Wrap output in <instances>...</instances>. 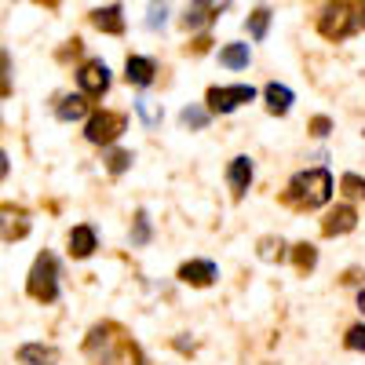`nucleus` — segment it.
<instances>
[{
  "mask_svg": "<svg viewBox=\"0 0 365 365\" xmlns=\"http://www.w3.org/2000/svg\"><path fill=\"white\" fill-rule=\"evenodd\" d=\"M332 194V175L325 168H311V172H299L289 182V197L303 208H322Z\"/></svg>",
  "mask_w": 365,
  "mask_h": 365,
  "instance_id": "f257e3e1",
  "label": "nucleus"
},
{
  "mask_svg": "<svg viewBox=\"0 0 365 365\" xmlns=\"http://www.w3.org/2000/svg\"><path fill=\"white\" fill-rule=\"evenodd\" d=\"M26 289H29V296H34V299H41V303H51V299L58 296L55 259H51L48 252H41V256H37L34 270H29V282H26Z\"/></svg>",
  "mask_w": 365,
  "mask_h": 365,
  "instance_id": "f03ea898",
  "label": "nucleus"
},
{
  "mask_svg": "<svg viewBox=\"0 0 365 365\" xmlns=\"http://www.w3.org/2000/svg\"><path fill=\"white\" fill-rule=\"evenodd\" d=\"M354 22H358L354 8H347V4H329L325 15H322V34H325L329 41H340V37H347L351 29H354Z\"/></svg>",
  "mask_w": 365,
  "mask_h": 365,
  "instance_id": "7ed1b4c3",
  "label": "nucleus"
},
{
  "mask_svg": "<svg viewBox=\"0 0 365 365\" xmlns=\"http://www.w3.org/2000/svg\"><path fill=\"white\" fill-rule=\"evenodd\" d=\"M120 132H125V117H120V113H110V110H103V113H96V117H88V128H84V135H88L91 143H113Z\"/></svg>",
  "mask_w": 365,
  "mask_h": 365,
  "instance_id": "20e7f679",
  "label": "nucleus"
},
{
  "mask_svg": "<svg viewBox=\"0 0 365 365\" xmlns=\"http://www.w3.org/2000/svg\"><path fill=\"white\" fill-rule=\"evenodd\" d=\"M252 84H237V88H212L208 91V106L216 110V113H230L237 110L241 103H252Z\"/></svg>",
  "mask_w": 365,
  "mask_h": 365,
  "instance_id": "39448f33",
  "label": "nucleus"
},
{
  "mask_svg": "<svg viewBox=\"0 0 365 365\" xmlns=\"http://www.w3.org/2000/svg\"><path fill=\"white\" fill-rule=\"evenodd\" d=\"M77 81H81V91H84V96H103V91L110 88V70H106V63L91 58V63L81 66Z\"/></svg>",
  "mask_w": 365,
  "mask_h": 365,
  "instance_id": "423d86ee",
  "label": "nucleus"
},
{
  "mask_svg": "<svg viewBox=\"0 0 365 365\" xmlns=\"http://www.w3.org/2000/svg\"><path fill=\"white\" fill-rule=\"evenodd\" d=\"M179 278L187 285H212L220 278V270H216V263H208V259H194V263H182Z\"/></svg>",
  "mask_w": 365,
  "mask_h": 365,
  "instance_id": "0eeeda50",
  "label": "nucleus"
},
{
  "mask_svg": "<svg viewBox=\"0 0 365 365\" xmlns=\"http://www.w3.org/2000/svg\"><path fill=\"white\" fill-rule=\"evenodd\" d=\"M358 227V212L351 205H340L336 212H329V220H325V234H351Z\"/></svg>",
  "mask_w": 365,
  "mask_h": 365,
  "instance_id": "6e6552de",
  "label": "nucleus"
},
{
  "mask_svg": "<svg viewBox=\"0 0 365 365\" xmlns=\"http://www.w3.org/2000/svg\"><path fill=\"white\" fill-rule=\"evenodd\" d=\"M227 179H230V190L241 197V194L249 190V182H252V161H249V158H234Z\"/></svg>",
  "mask_w": 365,
  "mask_h": 365,
  "instance_id": "1a4fd4ad",
  "label": "nucleus"
},
{
  "mask_svg": "<svg viewBox=\"0 0 365 365\" xmlns=\"http://www.w3.org/2000/svg\"><path fill=\"white\" fill-rule=\"evenodd\" d=\"M58 354L55 347H44V344H26L19 347V365H55Z\"/></svg>",
  "mask_w": 365,
  "mask_h": 365,
  "instance_id": "9d476101",
  "label": "nucleus"
},
{
  "mask_svg": "<svg viewBox=\"0 0 365 365\" xmlns=\"http://www.w3.org/2000/svg\"><path fill=\"white\" fill-rule=\"evenodd\" d=\"M70 252H73L77 259H84V256L96 252V230H91V227H73V230H70Z\"/></svg>",
  "mask_w": 365,
  "mask_h": 365,
  "instance_id": "9b49d317",
  "label": "nucleus"
},
{
  "mask_svg": "<svg viewBox=\"0 0 365 365\" xmlns=\"http://www.w3.org/2000/svg\"><path fill=\"white\" fill-rule=\"evenodd\" d=\"M154 73H158V66L150 63V58H128V66H125V77L132 81V84H139V88H146L150 81H154Z\"/></svg>",
  "mask_w": 365,
  "mask_h": 365,
  "instance_id": "f8f14e48",
  "label": "nucleus"
},
{
  "mask_svg": "<svg viewBox=\"0 0 365 365\" xmlns=\"http://www.w3.org/2000/svg\"><path fill=\"white\" fill-rule=\"evenodd\" d=\"M91 22H96L103 34H125V19H120V8H117V4L99 8L96 15H91Z\"/></svg>",
  "mask_w": 365,
  "mask_h": 365,
  "instance_id": "ddd939ff",
  "label": "nucleus"
},
{
  "mask_svg": "<svg viewBox=\"0 0 365 365\" xmlns=\"http://www.w3.org/2000/svg\"><path fill=\"white\" fill-rule=\"evenodd\" d=\"M220 11H223V4H190L187 15H182V22H187V29H197V26H208Z\"/></svg>",
  "mask_w": 365,
  "mask_h": 365,
  "instance_id": "4468645a",
  "label": "nucleus"
},
{
  "mask_svg": "<svg viewBox=\"0 0 365 365\" xmlns=\"http://www.w3.org/2000/svg\"><path fill=\"white\" fill-rule=\"evenodd\" d=\"M267 106H270V113H289L292 91L285 84H267Z\"/></svg>",
  "mask_w": 365,
  "mask_h": 365,
  "instance_id": "2eb2a0df",
  "label": "nucleus"
},
{
  "mask_svg": "<svg viewBox=\"0 0 365 365\" xmlns=\"http://www.w3.org/2000/svg\"><path fill=\"white\" fill-rule=\"evenodd\" d=\"M55 113H58V120H81L88 113V99L84 96H66L63 103L55 106Z\"/></svg>",
  "mask_w": 365,
  "mask_h": 365,
  "instance_id": "dca6fc26",
  "label": "nucleus"
},
{
  "mask_svg": "<svg viewBox=\"0 0 365 365\" xmlns=\"http://www.w3.org/2000/svg\"><path fill=\"white\" fill-rule=\"evenodd\" d=\"M220 63L230 66V70H241V66H249V44H227L220 51Z\"/></svg>",
  "mask_w": 365,
  "mask_h": 365,
  "instance_id": "f3484780",
  "label": "nucleus"
},
{
  "mask_svg": "<svg viewBox=\"0 0 365 365\" xmlns=\"http://www.w3.org/2000/svg\"><path fill=\"white\" fill-rule=\"evenodd\" d=\"M135 113L143 117L146 128H158V125H161V106H158L154 99H135Z\"/></svg>",
  "mask_w": 365,
  "mask_h": 365,
  "instance_id": "a211bd4d",
  "label": "nucleus"
},
{
  "mask_svg": "<svg viewBox=\"0 0 365 365\" xmlns=\"http://www.w3.org/2000/svg\"><path fill=\"white\" fill-rule=\"evenodd\" d=\"M267 26H270V11H267V8H256V11L249 15V34H252L256 41H263V37H267Z\"/></svg>",
  "mask_w": 365,
  "mask_h": 365,
  "instance_id": "6ab92c4d",
  "label": "nucleus"
},
{
  "mask_svg": "<svg viewBox=\"0 0 365 365\" xmlns=\"http://www.w3.org/2000/svg\"><path fill=\"white\" fill-rule=\"evenodd\" d=\"M179 120H182L187 128H205V125H208V113H205L201 106H187V110L179 113Z\"/></svg>",
  "mask_w": 365,
  "mask_h": 365,
  "instance_id": "aec40b11",
  "label": "nucleus"
},
{
  "mask_svg": "<svg viewBox=\"0 0 365 365\" xmlns=\"http://www.w3.org/2000/svg\"><path fill=\"white\" fill-rule=\"evenodd\" d=\"M146 241H150V216L139 212V216H135V230H132V245H146Z\"/></svg>",
  "mask_w": 365,
  "mask_h": 365,
  "instance_id": "412c9836",
  "label": "nucleus"
},
{
  "mask_svg": "<svg viewBox=\"0 0 365 365\" xmlns=\"http://www.w3.org/2000/svg\"><path fill=\"white\" fill-rule=\"evenodd\" d=\"M282 249L285 245H282L278 237H263L259 241V259H282Z\"/></svg>",
  "mask_w": 365,
  "mask_h": 365,
  "instance_id": "4be33fe9",
  "label": "nucleus"
},
{
  "mask_svg": "<svg viewBox=\"0 0 365 365\" xmlns=\"http://www.w3.org/2000/svg\"><path fill=\"white\" fill-rule=\"evenodd\" d=\"M128 165H132V154H125V150H113V154L106 158V168H110L113 175H120Z\"/></svg>",
  "mask_w": 365,
  "mask_h": 365,
  "instance_id": "5701e85b",
  "label": "nucleus"
},
{
  "mask_svg": "<svg viewBox=\"0 0 365 365\" xmlns=\"http://www.w3.org/2000/svg\"><path fill=\"white\" fill-rule=\"evenodd\" d=\"M344 194L347 197H365V179H358V175H344Z\"/></svg>",
  "mask_w": 365,
  "mask_h": 365,
  "instance_id": "b1692460",
  "label": "nucleus"
},
{
  "mask_svg": "<svg viewBox=\"0 0 365 365\" xmlns=\"http://www.w3.org/2000/svg\"><path fill=\"white\" fill-rule=\"evenodd\" d=\"M314 259H318V256H314L311 245H296V267H299V270H311Z\"/></svg>",
  "mask_w": 365,
  "mask_h": 365,
  "instance_id": "393cba45",
  "label": "nucleus"
},
{
  "mask_svg": "<svg viewBox=\"0 0 365 365\" xmlns=\"http://www.w3.org/2000/svg\"><path fill=\"white\" fill-rule=\"evenodd\" d=\"M165 19H168V8H165V4H150V19H146L150 29H161Z\"/></svg>",
  "mask_w": 365,
  "mask_h": 365,
  "instance_id": "a878e982",
  "label": "nucleus"
},
{
  "mask_svg": "<svg viewBox=\"0 0 365 365\" xmlns=\"http://www.w3.org/2000/svg\"><path fill=\"white\" fill-rule=\"evenodd\" d=\"M347 347H351V351H365V325H354V329L347 332Z\"/></svg>",
  "mask_w": 365,
  "mask_h": 365,
  "instance_id": "bb28decb",
  "label": "nucleus"
},
{
  "mask_svg": "<svg viewBox=\"0 0 365 365\" xmlns=\"http://www.w3.org/2000/svg\"><path fill=\"white\" fill-rule=\"evenodd\" d=\"M314 135H329V120H325V117L314 120Z\"/></svg>",
  "mask_w": 365,
  "mask_h": 365,
  "instance_id": "cd10ccee",
  "label": "nucleus"
},
{
  "mask_svg": "<svg viewBox=\"0 0 365 365\" xmlns=\"http://www.w3.org/2000/svg\"><path fill=\"white\" fill-rule=\"evenodd\" d=\"M358 307L365 311V289H361V296H358Z\"/></svg>",
  "mask_w": 365,
  "mask_h": 365,
  "instance_id": "c85d7f7f",
  "label": "nucleus"
},
{
  "mask_svg": "<svg viewBox=\"0 0 365 365\" xmlns=\"http://www.w3.org/2000/svg\"><path fill=\"white\" fill-rule=\"evenodd\" d=\"M361 22H365V8H361Z\"/></svg>",
  "mask_w": 365,
  "mask_h": 365,
  "instance_id": "c756f323",
  "label": "nucleus"
}]
</instances>
